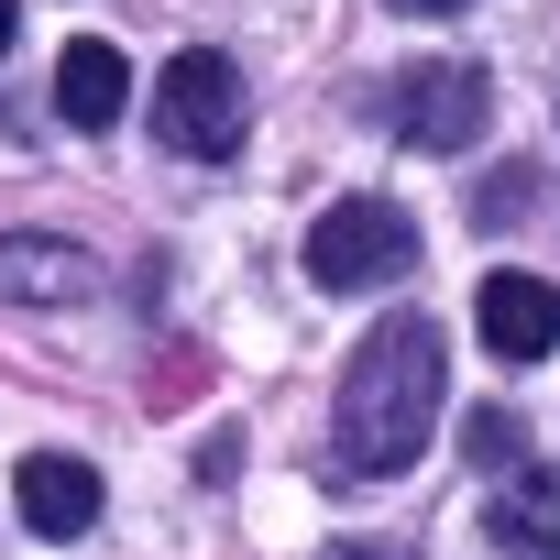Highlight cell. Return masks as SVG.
Wrapping results in <instances>:
<instances>
[{
  "mask_svg": "<svg viewBox=\"0 0 560 560\" xmlns=\"http://www.w3.org/2000/svg\"><path fill=\"white\" fill-rule=\"evenodd\" d=\"M12 505H23L34 538H89V527H100V472H89L78 451H34V462L12 472Z\"/></svg>",
  "mask_w": 560,
  "mask_h": 560,
  "instance_id": "cell-6",
  "label": "cell"
},
{
  "mask_svg": "<svg viewBox=\"0 0 560 560\" xmlns=\"http://www.w3.org/2000/svg\"><path fill=\"white\" fill-rule=\"evenodd\" d=\"M483 538H494V549H560V472L527 462L516 483H494V494H483Z\"/></svg>",
  "mask_w": 560,
  "mask_h": 560,
  "instance_id": "cell-9",
  "label": "cell"
},
{
  "mask_svg": "<svg viewBox=\"0 0 560 560\" xmlns=\"http://www.w3.org/2000/svg\"><path fill=\"white\" fill-rule=\"evenodd\" d=\"M12 23H23V12H12V0H0V56H12Z\"/></svg>",
  "mask_w": 560,
  "mask_h": 560,
  "instance_id": "cell-13",
  "label": "cell"
},
{
  "mask_svg": "<svg viewBox=\"0 0 560 560\" xmlns=\"http://www.w3.org/2000/svg\"><path fill=\"white\" fill-rule=\"evenodd\" d=\"M0 298L12 308H78V298H100V264L78 242H45V231H0Z\"/></svg>",
  "mask_w": 560,
  "mask_h": 560,
  "instance_id": "cell-5",
  "label": "cell"
},
{
  "mask_svg": "<svg viewBox=\"0 0 560 560\" xmlns=\"http://www.w3.org/2000/svg\"><path fill=\"white\" fill-rule=\"evenodd\" d=\"M483 352L494 363H538L549 341H560V287L549 275H483Z\"/></svg>",
  "mask_w": 560,
  "mask_h": 560,
  "instance_id": "cell-7",
  "label": "cell"
},
{
  "mask_svg": "<svg viewBox=\"0 0 560 560\" xmlns=\"http://www.w3.org/2000/svg\"><path fill=\"white\" fill-rule=\"evenodd\" d=\"M418 264V220L396 198H341L308 220V287L352 298V287H396V275Z\"/></svg>",
  "mask_w": 560,
  "mask_h": 560,
  "instance_id": "cell-2",
  "label": "cell"
},
{
  "mask_svg": "<svg viewBox=\"0 0 560 560\" xmlns=\"http://www.w3.org/2000/svg\"><path fill=\"white\" fill-rule=\"evenodd\" d=\"M385 12H472V0H385Z\"/></svg>",
  "mask_w": 560,
  "mask_h": 560,
  "instance_id": "cell-12",
  "label": "cell"
},
{
  "mask_svg": "<svg viewBox=\"0 0 560 560\" xmlns=\"http://www.w3.org/2000/svg\"><path fill=\"white\" fill-rule=\"evenodd\" d=\"M472 209H483V220H505V209H538V176H527V165H505V176H483V187H472Z\"/></svg>",
  "mask_w": 560,
  "mask_h": 560,
  "instance_id": "cell-11",
  "label": "cell"
},
{
  "mask_svg": "<svg viewBox=\"0 0 560 560\" xmlns=\"http://www.w3.org/2000/svg\"><path fill=\"white\" fill-rule=\"evenodd\" d=\"M462 451H472V472H505V462L527 451V418H516V407H472V418H462Z\"/></svg>",
  "mask_w": 560,
  "mask_h": 560,
  "instance_id": "cell-10",
  "label": "cell"
},
{
  "mask_svg": "<svg viewBox=\"0 0 560 560\" xmlns=\"http://www.w3.org/2000/svg\"><path fill=\"white\" fill-rule=\"evenodd\" d=\"M154 132L187 154V165H231L242 154V67L220 45H187L165 78H154Z\"/></svg>",
  "mask_w": 560,
  "mask_h": 560,
  "instance_id": "cell-3",
  "label": "cell"
},
{
  "mask_svg": "<svg viewBox=\"0 0 560 560\" xmlns=\"http://www.w3.org/2000/svg\"><path fill=\"white\" fill-rule=\"evenodd\" d=\"M56 110H67L78 132H110V121L132 110V67H121V45H100V34L67 45V56H56Z\"/></svg>",
  "mask_w": 560,
  "mask_h": 560,
  "instance_id": "cell-8",
  "label": "cell"
},
{
  "mask_svg": "<svg viewBox=\"0 0 560 560\" xmlns=\"http://www.w3.org/2000/svg\"><path fill=\"white\" fill-rule=\"evenodd\" d=\"M385 121L407 154H462L472 132H494V78L472 56H440V67H407L385 89Z\"/></svg>",
  "mask_w": 560,
  "mask_h": 560,
  "instance_id": "cell-4",
  "label": "cell"
},
{
  "mask_svg": "<svg viewBox=\"0 0 560 560\" xmlns=\"http://www.w3.org/2000/svg\"><path fill=\"white\" fill-rule=\"evenodd\" d=\"M440 374H451L440 330H429L418 308H396V319L352 352V374H341V396H330V462H341L352 483L407 472V462L429 451V429H440Z\"/></svg>",
  "mask_w": 560,
  "mask_h": 560,
  "instance_id": "cell-1",
  "label": "cell"
}]
</instances>
